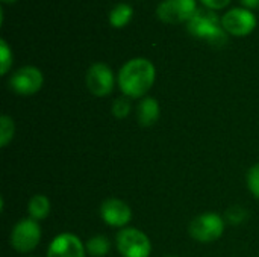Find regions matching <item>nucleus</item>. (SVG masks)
I'll return each instance as SVG.
<instances>
[{
	"instance_id": "obj_1",
	"label": "nucleus",
	"mask_w": 259,
	"mask_h": 257,
	"mask_svg": "<svg viewBox=\"0 0 259 257\" xmlns=\"http://www.w3.org/2000/svg\"><path fill=\"white\" fill-rule=\"evenodd\" d=\"M155 67L149 59L134 58L118 71V88L129 98H143L155 83Z\"/></svg>"
},
{
	"instance_id": "obj_2",
	"label": "nucleus",
	"mask_w": 259,
	"mask_h": 257,
	"mask_svg": "<svg viewBox=\"0 0 259 257\" xmlns=\"http://www.w3.org/2000/svg\"><path fill=\"white\" fill-rule=\"evenodd\" d=\"M187 27L191 35L206 39L212 45H223L226 42L222 18L208 8H197L194 15L187 21Z\"/></svg>"
},
{
	"instance_id": "obj_3",
	"label": "nucleus",
	"mask_w": 259,
	"mask_h": 257,
	"mask_svg": "<svg viewBox=\"0 0 259 257\" xmlns=\"http://www.w3.org/2000/svg\"><path fill=\"white\" fill-rule=\"evenodd\" d=\"M225 220L214 212H206L196 217L188 227L190 236L202 244H211L219 241L225 233Z\"/></svg>"
},
{
	"instance_id": "obj_4",
	"label": "nucleus",
	"mask_w": 259,
	"mask_h": 257,
	"mask_svg": "<svg viewBox=\"0 0 259 257\" xmlns=\"http://www.w3.org/2000/svg\"><path fill=\"white\" fill-rule=\"evenodd\" d=\"M115 245L123 257H149L152 253L149 236L135 227L121 229L115 236Z\"/></svg>"
},
{
	"instance_id": "obj_5",
	"label": "nucleus",
	"mask_w": 259,
	"mask_h": 257,
	"mask_svg": "<svg viewBox=\"0 0 259 257\" xmlns=\"http://www.w3.org/2000/svg\"><path fill=\"white\" fill-rule=\"evenodd\" d=\"M41 241V227L38 221L32 218L20 220L9 236L11 247L18 253H30L33 251Z\"/></svg>"
},
{
	"instance_id": "obj_6",
	"label": "nucleus",
	"mask_w": 259,
	"mask_h": 257,
	"mask_svg": "<svg viewBox=\"0 0 259 257\" xmlns=\"http://www.w3.org/2000/svg\"><path fill=\"white\" fill-rule=\"evenodd\" d=\"M85 83L88 91L96 97H106L114 89V73L111 67L105 62H94L85 76Z\"/></svg>"
},
{
	"instance_id": "obj_7",
	"label": "nucleus",
	"mask_w": 259,
	"mask_h": 257,
	"mask_svg": "<svg viewBox=\"0 0 259 257\" xmlns=\"http://www.w3.org/2000/svg\"><path fill=\"white\" fill-rule=\"evenodd\" d=\"M42 82H44L42 73L33 65H26L18 68L11 76L9 88L20 95H32L41 89Z\"/></svg>"
},
{
	"instance_id": "obj_8",
	"label": "nucleus",
	"mask_w": 259,
	"mask_h": 257,
	"mask_svg": "<svg viewBox=\"0 0 259 257\" xmlns=\"http://www.w3.org/2000/svg\"><path fill=\"white\" fill-rule=\"evenodd\" d=\"M196 11V0H162L156 8V15L164 23H182L188 21Z\"/></svg>"
},
{
	"instance_id": "obj_9",
	"label": "nucleus",
	"mask_w": 259,
	"mask_h": 257,
	"mask_svg": "<svg viewBox=\"0 0 259 257\" xmlns=\"http://www.w3.org/2000/svg\"><path fill=\"white\" fill-rule=\"evenodd\" d=\"M222 24L226 32L243 36L253 30V27L256 26V17L250 9L234 8L222 17Z\"/></svg>"
},
{
	"instance_id": "obj_10",
	"label": "nucleus",
	"mask_w": 259,
	"mask_h": 257,
	"mask_svg": "<svg viewBox=\"0 0 259 257\" xmlns=\"http://www.w3.org/2000/svg\"><path fill=\"white\" fill-rule=\"evenodd\" d=\"M100 218L109 227L121 229L127 226L132 220V209L129 204L120 198H108L100 204Z\"/></svg>"
},
{
	"instance_id": "obj_11",
	"label": "nucleus",
	"mask_w": 259,
	"mask_h": 257,
	"mask_svg": "<svg viewBox=\"0 0 259 257\" xmlns=\"http://www.w3.org/2000/svg\"><path fill=\"white\" fill-rule=\"evenodd\" d=\"M83 242L73 233H61L53 238L47 248V257H85Z\"/></svg>"
},
{
	"instance_id": "obj_12",
	"label": "nucleus",
	"mask_w": 259,
	"mask_h": 257,
	"mask_svg": "<svg viewBox=\"0 0 259 257\" xmlns=\"http://www.w3.org/2000/svg\"><path fill=\"white\" fill-rule=\"evenodd\" d=\"M161 115V108L156 98L153 97H143L137 106V118L140 126L150 127L153 126Z\"/></svg>"
},
{
	"instance_id": "obj_13",
	"label": "nucleus",
	"mask_w": 259,
	"mask_h": 257,
	"mask_svg": "<svg viewBox=\"0 0 259 257\" xmlns=\"http://www.w3.org/2000/svg\"><path fill=\"white\" fill-rule=\"evenodd\" d=\"M29 218L35 221H42L50 215V200L44 194H36L29 200L27 204Z\"/></svg>"
},
{
	"instance_id": "obj_14",
	"label": "nucleus",
	"mask_w": 259,
	"mask_h": 257,
	"mask_svg": "<svg viewBox=\"0 0 259 257\" xmlns=\"http://www.w3.org/2000/svg\"><path fill=\"white\" fill-rule=\"evenodd\" d=\"M85 248H87V253L91 257H105L111 250V242L106 236L97 235L87 241Z\"/></svg>"
},
{
	"instance_id": "obj_15",
	"label": "nucleus",
	"mask_w": 259,
	"mask_h": 257,
	"mask_svg": "<svg viewBox=\"0 0 259 257\" xmlns=\"http://www.w3.org/2000/svg\"><path fill=\"white\" fill-rule=\"evenodd\" d=\"M134 14V9L129 3H117L109 12V23L115 27L124 26Z\"/></svg>"
},
{
	"instance_id": "obj_16",
	"label": "nucleus",
	"mask_w": 259,
	"mask_h": 257,
	"mask_svg": "<svg viewBox=\"0 0 259 257\" xmlns=\"http://www.w3.org/2000/svg\"><path fill=\"white\" fill-rule=\"evenodd\" d=\"M15 135V124L14 120L8 115L0 117V147H6Z\"/></svg>"
},
{
	"instance_id": "obj_17",
	"label": "nucleus",
	"mask_w": 259,
	"mask_h": 257,
	"mask_svg": "<svg viewBox=\"0 0 259 257\" xmlns=\"http://www.w3.org/2000/svg\"><path fill=\"white\" fill-rule=\"evenodd\" d=\"M111 109H112V115H114L115 118H118V120L126 118V117L131 114V109H132V105H131L129 97L123 95V97L115 98Z\"/></svg>"
},
{
	"instance_id": "obj_18",
	"label": "nucleus",
	"mask_w": 259,
	"mask_h": 257,
	"mask_svg": "<svg viewBox=\"0 0 259 257\" xmlns=\"http://www.w3.org/2000/svg\"><path fill=\"white\" fill-rule=\"evenodd\" d=\"M247 217H249L247 211L241 206H232L226 211V220L229 224H234V226L243 224L247 220Z\"/></svg>"
},
{
	"instance_id": "obj_19",
	"label": "nucleus",
	"mask_w": 259,
	"mask_h": 257,
	"mask_svg": "<svg viewBox=\"0 0 259 257\" xmlns=\"http://www.w3.org/2000/svg\"><path fill=\"white\" fill-rule=\"evenodd\" d=\"M0 58H2V65H0V74L5 76L11 65H12V52L5 39H0Z\"/></svg>"
},
{
	"instance_id": "obj_20",
	"label": "nucleus",
	"mask_w": 259,
	"mask_h": 257,
	"mask_svg": "<svg viewBox=\"0 0 259 257\" xmlns=\"http://www.w3.org/2000/svg\"><path fill=\"white\" fill-rule=\"evenodd\" d=\"M247 188L252 195L259 200V164L253 165L247 173Z\"/></svg>"
},
{
	"instance_id": "obj_21",
	"label": "nucleus",
	"mask_w": 259,
	"mask_h": 257,
	"mask_svg": "<svg viewBox=\"0 0 259 257\" xmlns=\"http://www.w3.org/2000/svg\"><path fill=\"white\" fill-rule=\"evenodd\" d=\"M231 0H202V3L205 6H208L209 9H220V8H225Z\"/></svg>"
},
{
	"instance_id": "obj_22",
	"label": "nucleus",
	"mask_w": 259,
	"mask_h": 257,
	"mask_svg": "<svg viewBox=\"0 0 259 257\" xmlns=\"http://www.w3.org/2000/svg\"><path fill=\"white\" fill-rule=\"evenodd\" d=\"M241 3L247 8H259V0H241Z\"/></svg>"
},
{
	"instance_id": "obj_23",
	"label": "nucleus",
	"mask_w": 259,
	"mask_h": 257,
	"mask_svg": "<svg viewBox=\"0 0 259 257\" xmlns=\"http://www.w3.org/2000/svg\"><path fill=\"white\" fill-rule=\"evenodd\" d=\"M2 2H6V3H9V2H15V0H2Z\"/></svg>"
},
{
	"instance_id": "obj_24",
	"label": "nucleus",
	"mask_w": 259,
	"mask_h": 257,
	"mask_svg": "<svg viewBox=\"0 0 259 257\" xmlns=\"http://www.w3.org/2000/svg\"><path fill=\"white\" fill-rule=\"evenodd\" d=\"M167 257H176V256H167Z\"/></svg>"
},
{
	"instance_id": "obj_25",
	"label": "nucleus",
	"mask_w": 259,
	"mask_h": 257,
	"mask_svg": "<svg viewBox=\"0 0 259 257\" xmlns=\"http://www.w3.org/2000/svg\"><path fill=\"white\" fill-rule=\"evenodd\" d=\"M32 257H36V256H32Z\"/></svg>"
}]
</instances>
